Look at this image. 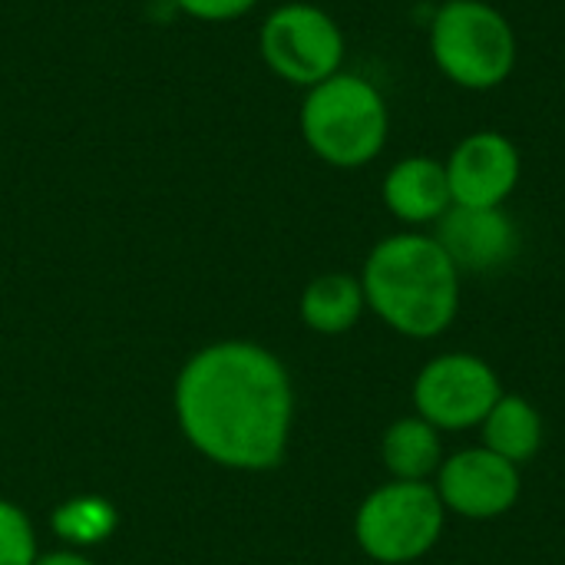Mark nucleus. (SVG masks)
<instances>
[{
	"label": "nucleus",
	"instance_id": "f257e3e1",
	"mask_svg": "<svg viewBox=\"0 0 565 565\" xmlns=\"http://www.w3.org/2000/svg\"><path fill=\"white\" fill-rule=\"evenodd\" d=\"M175 417L185 440L228 470L281 463L295 424V387L285 364L252 341L199 351L175 381Z\"/></svg>",
	"mask_w": 565,
	"mask_h": 565
},
{
	"label": "nucleus",
	"instance_id": "f03ea898",
	"mask_svg": "<svg viewBox=\"0 0 565 565\" xmlns=\"http://www.w3.org/2000/svg\"><path fill=\"white\" fill-rule=\"evenodd\" d=\"M367 308L401 338L434 341L460 315L463 275L427 232L381 238L361 268Z\"/></svg>",
	"mask_w": 565,
	"mask_h": 565
},
{
	"label": "nucleus",
	"instance_id": "7ed1b4c3",
	"mask_svg": "<svg viewBox=\"0 0 565 565\" xmlns=\"http://www.w3.org/2000/svg\"><path fill=\"white\" fill-rule=\"evenodd\" d=\"M305 146L334 169L371 166L391 132V113L384 93L358 73H334L324 83L305 89L298 113Z\"/></svg>",
	"mask_w": 565,
	"mask_h": 565
},
{
	"label": "nucleus",
	"instance_id": "20e7f679",
	"mask_svg": "<svg viewBox=\"0 0 565 565\" xmlns=\"http://www.w3.org/2000/svg\"><path fill=\"white\" fill-rule=\"evenodd\" d=\"M430 60L460 89L487 93L503 86L520 60V40L503 10L490 0H447L430 20Z\"/></svg>",
	"mask_w": 565,
	"mask_h": 565
},
{
	"label": "nucleus",
	"instance_id": "39448f33",
	"mask_svg": "<svg viewBox=\"0 0 565 565\" xmlns=\"http://www.w3.org/2000/svg\"><path fill=\"white\" fill-rule=\"evenodd\" d=\"M447 526V510L434 483L387 480L371 490L354 513V540L367 559L381 565H411L437 550Z\"/></svg>",
	"mask_w": 565,
	"mask_h": 565
},
{
	"label": "nucleus",
	"instance_id": "423d86ee",
	"mask_svg": "<svg viewBox=\"0 0 565 565\" xmlns=\"http://www.w3.org/2000/svg\"><path fill=\"white\" fill-rule=\"evenodd\" d=\"M258 53L278 79L311 89L341 73L344 33L328 10L291 0L265 17L258 30Z\"/></svg>",
	"mask_w": 565,
	"mask_h": 565
},
{
	"label": "nucleus",
	"instance_id": "0eeeda50",
	"mask_svg": "<svg viewBox=\"0 0 565 565\" xmlns=\"http://www.w3.org/2000/svg\"><path fill=\"white\" fill-rule=\"evenodd\" d=\"M500 397V374L490 367V361L470 351H447L430 358L411 387L417 417L434 424L440 434L477 430Z\"/></svg>",
	"mask_w": 565,
	"mask_h": 565
},
{
	"label": "nucleus",
	"instance_id": "6e6552de",
	"mask_svg": "<svg viewBox=\"0 0 565 565\" xmlns=\"http://www.w3.org/2000/svg\"><path fill=\"white\" fill-rule=\"evenodd\" d=\"M434 490L447 510V516H460L470 523H490L507 516L523 493L520 467L497 457L483 444L463 447L444 457Z\"/></svg>",
	"mask_w": 565,
	"mask_h": 565
},
{
	"label": "nucleus",
	"instance_id": "1a4fd4ad",
	"mask_svg": "<svg viewBox=\"0 0 565 565\" xmlns=\"http://www.w3.org/2000/svg\"><path fill=\"white\" fill-rule=\"evenodd\" d=\"M444 166L454 205L470 209L507 205L523 175L520 146L500 129H473L454 146Z\"/></svg>",
	"mask_w": 565,
	"mask_h": 565
},
{
	"label": "nucleus",
	"instance_id": "9d476101",
	"mask_svg": "<svg viewBox=\"0 0 565 565\" xmlns=\"http://www.w3.org/2000/svg\"><path fill=\"white\" fill-rule=\"evenodd\" d=\"M440 248L450 255L460 275H493L507 268L520 255V225L500 209H470V205H454L440 222L437 235Z\"/></svg>",
	"mask_w": 565,
	"mask_h": 565
},
{
	"label": "nucleus",
	"instance_id": "9b49d317",
	"mask_svg": "<svg viewBox=\"0 0 565 565\" xmlns=\"http://www.w3.org/2000/svg\"><path fill=\"white\" fill-rule=\"evenodd\" d=\"M381 199L384 209L407 228L437 225L454 209L447 166L424 152L404 156L387 169L381 182Z\"/></svg>",
	"mask_w": 565,
	"mask_h": 565
},
{
	"label": "nucleus",
	"instance_id": "f8f14e48",
	"mask_svg": "<svg viewBox=\"0 0 565 565\" xmlns=\"http://www.w3.org/2000/svg\"><path fill=\"white\" fill-rule=\"evenodd\" d=\"M477 430H480V444L497 457L510 460L513 467H526L530 460H536L546 440L543 414L536 411V404L526 401L523 394H507V391Z\"/></svg>",
	"mask_w": 565,
	"mask_h": 565
},
{
	"label": "nucleus",
	"instance_id": "ddd939ff",
	"mask_svg": "<svg viewBox=\"0 0 565 565\" xmlns=\"http://www.w3.org/2000/svg\"><path fill=\"white\" fill-rule=\"evenodd\" d=\"M444 457L447 454H444L440 430L417 414L394 420L381 437V460H384L391 480L434 483Z\"/></svg>",
	"mask_w": 565,
	"mask_h": 565
},
{
	"label": "nucleus",
	"instance_id": "4468645a",
	"mask_svg": "<svg viewBox=\"0 0 565 565\" xmlns=\"http://www.w3.org/2000/svg\"><path fill=\"white\" fill-rule=\"evenodd\" d=\"M364 311H367V301H364L361 278L348 271L318 275L301 291V321L315 334H328V338L348 334L361 321Z\"/></svg>",
	"mask_w": 565,
	"mask_h": 565
},
{
	"label": "nucleus",
	"instance_id": "2eb2a0df",
	"mask_svg": "<svg viewBox=\"0 0 565 565\" xmlns=\"http://www.w3.org/2000/svg\"><path fill=\"white\" fill-rule=\"evenodd\" d=\"M53 530L60 540H66L73 546H96L113 536L116 510H113V503H106L99 497H76V500H66L53 513Z\"/></svg>",
	"mask_w": 565,
	"mask_h": 565
},
{
	"label": "nucleus",
	"instance_id": "dca6fc26",
	"mask_svg": "<svg viewBox=\"0 0 565 565\" xmlns=\"http://www.w3.org/2000/svg\"><path fill=\"white\" fill-rule=\"evenodd\" d=\"M36 563V540L26 513L7 500H0V565Z\"/></svg>",
	"mask_w": 565,
	"mask_h": 565
},
{
	"label": "nucleus",
	"instance_id": "f3484780",
	"mask_svg": "<svg viewBox=\"0 0 565 565\" xmlns=\"http://www.w3.org/2000/svg\"><path fill=\"white\" fill-rule=\"evenodd\" d=\"M185 17L202 23H228L258 7V0H172Z\"/></svg>",
	"mask_w": 565,
	"mask_h": 565
},
{
	"label": "nucleus",
	"instance_id": "a211bd4d",
	"mask_svg": "<svg viewBox=\"0 0 565 565\" xmlns=\"http://www.w3.org/2000/svg\"><path fill=\"white\" fill-rule=\"evenodd\" d=\"M33 565H93L86 556H79V553H70V550H63V553H50V556H43V559H36Z\"/></svg>",
	"mask_w": 565,
	"mask_h": 565
}]
</instances>
